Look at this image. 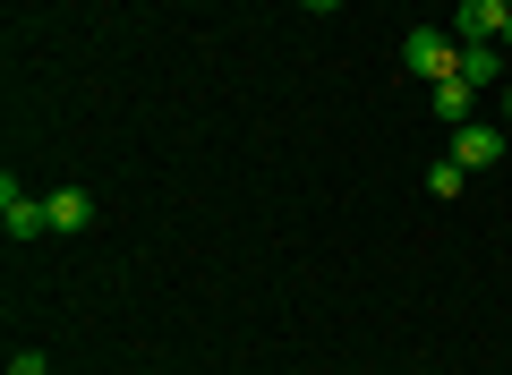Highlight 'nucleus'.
Returning a JSON list of instances; mask_svg holds the SVG:
<instances>
[{
  "instance_id": "f257e3e1",
  "label": "nucleus",
  "mask_w": 512,
  "mask_h": 375,
  "mask_svg": "<svg viewBox=\"0 0 512 375\" xmlns=\"http://www.w3.org/2000/svg\"><path fill=\"white\" fill-rule=\"evenodd\" d=\"M402 69H410V77H427V86H444V77L461 69V43H453V35H436V26H419V35H402Z\"/></svg>"
},
{
  "instance_id": "f03ea898",
  "label": "nucleus",
  "mask_w": 512,
  "mask_h": 375,
  "mask_svg": "<svg viewBox=\"0 0 512 375\" xmlns=\"http://www.w3.org/2000/svg\"><path fill=\"white\" fill-rule=\"evenodd\" d=\"M504 26H512V0H461L453 43H504Z\"/></svg>"
},
{
  "instance_id": "7ed1b4c3",
  "label": "nucleus",
  "mask_w": 512,
  "mask_h": 375,
  "mask_svg": "<svg viewBox=\"0 0 512 375\" xmlns=\"http://www.w3.org/2000/svg\"><path fill=\"white\" fill-rule=\"evenodd\" d=\"M0 222H9V239H43V231H52L43 197H26L18 179H0Z\"/></svg>"
},
{
  "instance_id": "20e7f679",
  "label": "nucleus",
  "mask_w": 512,
  "mask_h": 375,
  "mask_svg": "<svg viewBox=\"0 0 512 375\" xmlns=\"http://www.w3.org/2000/svg\"><path fill=\"white\" fill-rule=\"evenodd\" d=\"M495 154H504V128H487V120H461L453 128V162H461V171H495Z\"/></svg>"
},
{
  "instance_id": "39448f33",
  "label": "nucleus",
  "mask_w": 512,
  "mask_h": 375,
  "mask_svg": "<svg viewBox=\"0 0 512 375\" xmlns=\"http://www.w3.org/2000/svg\"><path fill=\"white\" fill-rule=\"evenodd\" d=\"M461 86H470V94H495V86H504V43H461Z\"/></svg>"
},
{
  "instance_id": "423d86ee",
  "label": "nucleus",
  "mask_w": 512,
  "mask_h": 375,
  "mask_svg": "<svg viewBox=\"0 0 512 375\" xmlns=\"http://www.w3.org/2000/svg\"><path fill=\"white\" fill-rule=\"evenodd\" d=\"M43 214H52V231H86L94 205H86V188H52V197H43Z\"/></svg>"
},
{
  "instance_id": "0eeeda50",
  "label": "nucleus",
  "mask_w": 512,
  "mask_h": 375,
  "mask_svg": "<svg viewBox=\"0 0 512 375\" xmlns=\"http://www.w3.org/2000/svg\"><path fill=\"white\" fill-rule=\"evenodd\" d=\"M427 103H436V120H453V128H461V120L478 111V94L461 86V77H444V86H427Z\"/></svg>"
},
{
  "instance_id": "6e6552de",
  "label": "nucleus",
  "mask_w": 512,
  "mask_h": 375,
  "mask_svg": "<svg viewBox=\"0 0 512 375\" xmlns=\"http://www.w3.org/2000/svg\"><path fill=\"white\" fill-rule=\"evenodd\" d=\"M461 188H470V171H461V162H453V154H444V162H436V171H427V197H461Z\"/></svg>"
},
{
  "instance_id": "1a4fd4ad",
  "label": "nucleus",
  "mask_w": 512,
  "mask_h": 375,
  "mask_svg": "<svg viewBox=\"0 0 512 375\" xmlns=\"http://www.w3.org/2000/svg\"><path fill=\"white\" fill-rule=\"evenodd\" d=\"M9 375H52V358H43V350H18V358H9Z\"/></svg>"
},
{
  "instance_id": "9d476101",
  "label": "nucleus",
  "mask_w": 512,
  "mask_h": 375,
  "mask_svg": "<svg viewBox=\"0 0 512 375\" xmlns=\"http://www.w3.org/2000/svg\"><path fill=\"white\" fill-rule=\"evenodd\" d=\"M299 9H308V18H333V9H342V0H299Z\"/></svg>"
},
{
  "instance_id": "9b49d317",
  "label": "nucleus",
  "mask_w": 512,
  "mask_h": 375,
  "mask_svg": "<svg viewBox=\"0 0 512 375\" xmlns=\"http://www.w3.org/2000/svg\"><path fill=\"white\" fill-rule=\"evenodd\" d=\"M504 120H512V86H504Z\"/></svg>"
},
{
  "instance_id": "f8f14e48",
  "label": "nucleus",
  "mask_w": 512,
  "mask_h": 375,
  "mask_svg": "<svg viewBox=\"0 0 512 375\" xmlns=\"http://www.w3.org/2000/svg\"><path fill=\"white\" fill-rule=\"evenodd\" d=\"M504 52H512V26H504Z\"/></svg>"
}]
</instances>
